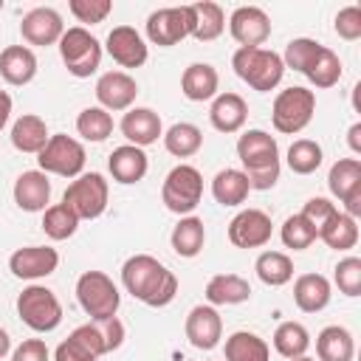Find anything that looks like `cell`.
I'll return each instance as SVG.
<instances>
[{"label": "cell", "mask_w": 361, "mask_h": 361, "mask_svg": "<svg viewBox=\"0 0 361 361\" xmlns=\"http://www.w3.org/2000/svg\"><path fill=\"white\" fill-rule=\"evenodd\" d=\"M121 282L127 293H133L138 302L149 307H164L178 293V276L149 254L130 257L121 268Z\"/></svg>", "instance_id": "cell-1"}, {"label": "cell", "mask_w": 361, "mask_h": 361, "mask_svg": "<svg viewBox=\"0 0 361 361\" xmlns=\"http://www.w3.org/2000/svg\"><path fill=\"white\" fill-rule=\"evenodd\" d=\"M237 158L251 189H271L279 180V147L265 130H248L237 141Z\"/></svg>", "instance_id": "cell-2"}, {"label": "cell", "mask_w": 361, "mask_h": 361, "mask_svg": "<svg viewBox=\"0 0 361 361\" xmlns=\"http://www.w3.org/2000/svg\"><path fill=\"white\" fill-rule=\"evenodd\" d=\"M231 68L243 82H248L259 93L274 90L285 73L282 56L268 48H237V54L231 56Z\"/></svg>", "instance_id": "cell-3"}, {"label": "cell", "mask_w": 361, "mask_h": 361, "mask_svg": "<svg viewBox=\"0 0 361 361\" xmlns=\"http://www.w3.org/2000/svg\"><path fill=\"white\" fill-rule=\"evenodd\" d=\"M313 110H316V93L313 90H307V87H285L274 99L271 118H274L276 133L293 135V133H302L310 124Z\"/></svg>", "instance_id": "cell-4"}, {"label": "cell", "mask_w": 361, "mask_h": 361, "mask_svg": "<svg viewBox=\"0 0 361 361\" xmlns=\"http://www.w3.org/2000/svg\"><path fill=\"white\" fill-rule=\"evenodd\" d=\"M17 313H20L23 324H28L37 333H51L62 322V305H59L56 293L45 285H28L17 296Z\"/></svg>", "instance_id": "cell-5"}, {"label": "cell", "mask_w": 361, "mask_h": 361, "mask_svg": "<svg viewBox=\"0 0 361 361\" xmlns=\"http://www.w3.org/2000/svg\"><path fill=\"white\" fill-rule=\"evenodd\" d=\"M59 54H62L68 73L85 79V76L96 73V68L102 62V42L87 28L73 25V28H65V34L59 37Z\"/></svg>", "instance_id": "cell-6"}, {"label": "cell", "mask_w": 361, "mask_h": 361, "mask_svg": "<svg viewBox=\"0 0 361 361\" xmlns=\"http://www.w3.org/2000/svg\"><path fill=\"white\" fill-rule=\"evenodd\" d=\"M200 197H203V178L195 166L178 164L175 169H169V175L164 178V186H161V200L169 212L189 214L197 209Z\"/></svg>", "instance_id": "cell-7"}, {"label": "cell", "mask_w": 361, "mask_h": 361, "mask_svg": "<svg viewBox=\"0 0 361 361\" xmlns=\"http://www.w3.org/2000/svg\"><path fill=\"white\" fill-rule=\"evenodd\" d=\"M76 299H79L82 310L90 319H107V316H116L121 293H118V288L113 285V279L107 274L85 271L76 279Z\"/></svg>", "instance_id": "cell-8"}, {"label": "cell", "mask_w": 361, "mask_h": 361, "mask_svg": "<svg viewBox=\"0 0 361 361\" xmlns=\"http://www.w3.org/2000/svg\"><path fill=\"white\" fill-rule=\"evenodd\" d=\"M107 195H110V189H107L104 175H99V172H85V175H79V178L65 189L62 203L71 206L79 220H96V217L107 209Z\"/></svg>", "instance_id": "cell-9"}, {"label": "cell", "mask_w": 361, "mask_h": 361, "mask_svg": "<svg viewBox=\"0 0 361 361\" xmlns=\"http://www.w3.org/2000/svg\"><path fill=\"white\" fill-rule=\"evenodd\" d=\"M39 172H54L62 178H79L85 169V147L71 135H51L48 144L37 155Z\"/></svg>", "instance_id": "cell-10"}, {"label": "cell", "mask_w": 361, "mask_h": 361, "mask_svg": "<svg viewBox=\"0 0 361 361\" xmlns=\"http://www.w3.org/2000/svg\"><path fill=\"white\" fill-rule=\"evenodd\" d=\"M189 37V8L175 6V8H158L147 17V39L152 45L169 48L178 45L180 39Z\"/></svg>", "instance_id": "cell-11"}, {"label": "cell", "mask_w": 361, "mask_h": 361, "mask_svg": "<svg viewBox=\"0 0 361 361\" xmlns=\"http://www.w3.org/2000/svg\"><path fill=\"white\" fill-rule=\"evenodd\" d=\"M271 217L262 209H243L228 223V240L237 248H259L271 240Z\"/></svg>", "instance_id": "cell-12"}, {"label": "cell", "mask_w": 361, "mask_h": 361, "mask_svg": "<svg viewBox=\"0 0 361 361\" xmlns=\"http://www.w3.org/2000/svg\"><path fill=\"white\" fill-rule=\"evenodd\" d=\"M228 28H231V37L240 42V48H259L271 37V20L257 6L234 8V14L228 20Z\"/></svg>", "instance_id": "cell-13"}, {"label": "cell", "mask_w": 361, "mask_h": 361, "mask_svg": "<svg viewBox=\"0 0 361 361\" xmlns=\"http://www.w3.org/2000/svg\"><path fill=\"white\" fill-rule=\"evenodd\" d=\"M56 265H59V254L51 245H25L8 257V268L20 279H42L54 274Z\"/></svg>", "instance_id": "cell-14"}, {"label": "cell", "mask_w": 361, "mask_h": 361, "mask_svg": "<svg viewBox=\"0 0 361 361\" xmlns=\"http://www.w3.org/2000/svg\"><path fill=\"white\" fill-rule=\"evenodd\" d=\"M20 34L28 45H54L59 42V37L65 34V25H62V17L59 11L48 8V6H39V8H31L23 23H20Z\"/></svg>", "instance_id": "cell-15"}, {"label": "cell", "mask_w": 361, "mask_h": 361, "mask_svg": "<svg viewBox=\"0 0 361 361\" xmlns=\"http://www.w3.org/2000/svg\"><path fill=\"white\" fill-rule=\"evenodd\" d=\"M138 96V85L130 73L124 71H107L99 76L96 82V99H99V107H104L107 113L110 110H127Z\"/></svg>", "instance_id": "cell-16"}, {"label": "cell", "mask_w": 361, "mask_h": 361, "mask_svg": "<svg viewBox=\"0 0 361 361\" xmlns=\"http://www.w3.org/2000/svg\"><path fill=\"white\" fill-rule=\"evenodd\" d=\"M223 336V319L212 305H197L186 316V338L197 350H214Z\"/></svg>", "instance_id": "cell-17"}, {"label": "cell", "mask_w": 361, "mask_h": 361, "mask_svg": "<svg viewBox=\"0 0 361 361\" xmlns=\"http://www.w3.org/2000/svg\"><path fill=\"white\" fill-rule=\"evenodd\" d=\"M107 54L121 68H141L147 62V42L133 25H116L107 34Z\"/></svg>", "instance_id": "cell-18"}, {"label": "cell", "mask_w": 361, "mask_h": 361, "mask_svg": "<svg viewBox=\"0 0 361 361\" xmlns=\"http://www.w3.org/2000/svg\"><path fill=\"white\" fill-rule=\"evenodd\" d=\"M121 133L133 147L144 149V147H149V144H155L161 138V133H164L161 116L155 110H149V107H133L121 118Z\"/></svg>", "instance_id": "cell-19"}, {"label": "cell", "mask_w": 361, "mask_h": 361, "mask_svg": "<svg viewBox=\"0 0 361 361\" xmlns=\"http://www.w3.org/2000/svg\"><path fill=\"white\" fill-rule=\"evenodd\" d=\"M51 200V180L39 169H28L14 180V203L23 212H45Z\"/></svg>", "instance_id": "cell-20"}, {"label": "cell", "mask_w": 361, "mask_h": 361, "mask_svg": "<svg viewBox=\"0 0 361 361\" xmlns=\"http://www.w3.org/2000/svg\"><path fill=\"white\" fill-rule=\"evenodd\" d=\"M248 118V104L240 93H220L212 102L209 121L217 133H237Z\"/></svg>", "instance_id": "cell-21"}, {"label": "cell", "mask_w": 361, "mask_h": 361, "mask_svg": "<svg viewBox=\"0 0 361 361\" xmlns=\"http://www.w3.org/2000/svg\"><path fill=\"white\" fill-rule=\"evenodd\" d=\"M107 166H110V175L118 180V183H138L144 175H147V152L141 147H133V144H121L110 152L107 158Z\"/></svg>", "instance_id": "cell-22"}, {"label": "cell", "mask_w": 361, "mask_h": 361, "mask_svg": "<svg viewBox=\"0 0 361 361\" xmlns=\"http://www.w3.org/2000/svg\"><path fill=\"white\" fill-rule=\"evenodd\" d=\"M186 8H189V37H195L200 42H209V39H217L223 34L226 14L217 3L203 0V3H192Z\"/></svg>", "instance_id": "cell-23"}, {"label": "cell", "mask_w": 361, "mask_h": 361, "mask_svg": "<svg viewBox=\"0 0 361 361\" xmlns=\"http://www.w3.org/2000/svg\"><path fill=\"white\" fill-rule=\"evenodd\" d=\"M37 73V56L25 45H8L0 51V76L8 85H28Z\"/></svg>", "instance_id": "cell-24"}, {"label": "cell", "mask_w": 361, "mask_h": 361, "mask_svg": "<svg viewBox=\"0 0 361 361\" xmlns=\"http://www.w3.org/2000/svg\"><path fill=\"white\" fill-rule=\"evenodd\" d=\"M220 76L209 62H192L180 76V90L189 102H206L217 96Z\"/></svg>", "instance_id": "cell-25"}, {"label": "cell", "mask_w": 361, "mask_h": 361, "mask_svg": "<svg viewBox=\"0 0 361 361\" xmlns=\"http://www.w3.org/2000/svg\"><path fill=\"white\" fill-rule=\"evenodd\" d=\"M293 302L305 313H319L330 305V282L322 274H302L293 282Z\"/></svg>", "instance_id": "cell-26"}, {"label": "cell", "mask_w": 361, "mask_h": 361, "mask_svg": "<svg viewBox=\"0 0 361 361\" xmlns=\"http://www.w3.org/2000/svg\"><path fill=\"white\" fill-rule=\"evenodd\" d=\"M316 353H319V361H353L355 355L353 333L338 324L324 327L316 338Z\"/></svg>", "instance_id": "cell-27"}, {"label": "cell", "mask_w": 361, "mask_h": 361, "mask_svg": "<svg viewBox=\"0 0 361 361\" xmlns=\"http://www.w3.org/2000/svg\"><path fill=\"white\" fill-rule=\"evenodd\" d=\"M48 138L51 135H48L45 121L39 116H34V113H25L11 124V144L20 152H37L39 155V149L48 144Z\"/></svg>", "instance_id": "cell-28"}, {"label": "cell", "mask_w": 361, "mask_h": 361, "mask_svg": "<svg viewBox=\"0 0 361 361\" xmlns=\"http://www.w3.org/2000/svg\"><path fill=\"white\" fill-rule=\"evenodd\" d=\"M319 240L327 245V248H336V251H347L358 243V223L344 214V212H333L327 217V223L319 228Z\"/></svg>", "instance_id": "cell-29"}, {"label": "cell", "mask_w": 361, "mask_h": 361, "mask_svg": "<svg viewBox=\"0 0 361 361\" xmlns=\"http://www.w3.org/2000/svg\"><path fill=\"white\" fill-rule=\"evenodd\" d=\"M248 296H251V285L237 274H217L206 285V299L212 305H240L248 302Z\"/></svg>", "instance_id": "cell-30"}, {"label": "cell", "mask_w": 361, "mask_h": 361, "mask_svg": "<svg viewBox=\"0 0 361 361\" xmlns=\"http://www.w3.org/2000/svg\"><path fill=\"white\" fill-rule=\"evenodd\" d=\"M251 186L243 169H220L212 180V195L220 206H240L248 197Z\"/></svg>", "instance_id": "cell-31"}, {"label": "cell", "mask_w": 361, "mask_h": 361, "mask_svg": "<svg viewBox=\"0 0 361 361\" xmlns=\"http://www.w3.org/2000/svg\"><path fill=\"white\" fill-rule=\"evenodd\" d=\"M271 350L265 338L248 330H237L226 338V361H268Z\"/></svg>", "instance_id": "cell-32"}, {"label": "cell", "mask_w": 361, "mask_h": 361, "mask_svg": "<svg viewBox=\"0 0 361 361\" xmlns=\"http://www.w3.org/2000/svg\"><path fill=\"white\" fill-rule=\"evenodd\" d=\"M172 248L178 257H197L206 243V228L200 217H180V223L172 228Z\"/></svg>", "instance_id": "cell-33"}, {"label": "cell", "mask_w": 361, "mask_h": 361, "mask_svg": "<svg viewBox=\"0 0 361 361\" xmlns=\"http://www.w3.org/2000/svg\"><path fill=\"white\" fill-rule=\"evenodd\" d=\"M327 186H330L333 197H338V200H344L347 195L361 189V161L358 158H338L330 166Z\"/></svg>", "instance_id": "cell-34"}, {"label": "cell", "mask_w": 361, "mask_h": 361, "mask_svg": "<svg viewBox=\"0 0 361 361\" xmlns=\"http://www.w3.org/2000/svg\"><path fill=\"white\" fill-rule=\"evenodd\" d=\"M164 147H166V152H172L175 158H192V155L203 147V133H200L195 124H189V121H178V124H172V127L166 130Z\"/></svg>", "instance_id": "cell-35"}, {"label": "cell", "mask_w": 361, "mask_h": 361, "mask_svg": "<svg viewBox=\"0 0 361 361\" xmlns=\"http://www.w3.org/2000/svg\"><path fill=\"white\" fill-rule=\"evenodd\" d=\"M254 271H257V276H259L265 285L279 288V285L290 282V276H293V262H290V257L282 254V251H262V254L257 257Z\"/></svg>", "instance_id": "cell-36"}, {"label": "cell", "mask_w": 361, "mask_h": 361, "mask_svg": "<svg viewBox=\"0 0 361 361\" xmlns=\"http://www.w3.org/2000/svg\"><path fill=\"white\" fill-rule=\"evenodd\" d=\"M310 347V333L299 322H282L274 333V350L282 358H299Z\"/></svg>", "instance_id": "cell-37"}, {"label": "cell", "mask_w": 361, "mask_h": 361, "mask_svg": "<svg viewBox=\"0 0 361 361\" xmlns=\"http://www.w3.org/2000/svg\"><path fill=\"white\" fill-rule=\"evenodd\" d=\"M76 228H79V217L73 214L71 206L54 203V206L45 209V214H42V231L51 240H68V237H73Z\"/></svg>", "instance_id": "cell-38"}, {"label": "cell", "mask_w": 361, "mask_h": 361, "mask_svg": "<svg viewBox=\"0 0 361 361\" xmlns=\"http://www.w3.org/2000/svg\"><path fill=\"white\" fill-rule=\"evenodd\" d=\"M76 133L85 141H104L113 133V116L104 107H85L76 118Z\"/></svg>", "instance_id": "cell-39"}, {"label": "cell", "mask_w": 361, "mask_h": 361, "mask_svg": "<svg viewBox=\"0 0 361 361\" xmlns=\"http://www.w3.org/2000/svg\"><path fill=\"white\" fill-rule=\"evenodd\" d=\"M288 166L296 175H310L322 166V147L310 138H299L288 147Z\"/></svg>", "instance_id": "cell-40"}, {"label": "cell", "mask_w": 361, "mask_h": 361, "mask_svg": "<svg viewBox=\"0 0 361 361\" xmlns=\"http://www.w3.org/2000/svg\"><path fill=\"white\" fill-rule=\"evenodd\" d=\"M322 48H324V45H319L316 39L296 37V39L288 42L285 56H282V65H285V68H293V71H299V73H305V71L316 62V56L322 54Z\"/></svg>", "instance_id": "cell-41"}, {"label": "cell", "mask_w": 361, "mask_h": 361, "mask_svg": "<svg viewBox=\"0 0 361 361\" xmlns=\"http://www.w3.org/2000/svg\"><path fill=\"white\" fill-rule=\"evenodd\" d=\"M305 76L316 85V87H333L341 79V59L336 56V51L322 48V54L316 56V62L305 71Z\"/></svg>", "instance_id": "cell-42"}, {"label": "cell", "mask_w": 361, "mask_h": 361, "mask_svg": "<svg viewBox=\"0 0 361 361\" xmlns=\"http://www.w3.org/2000/svg\"><path fill=\"white\" fill-rule=\"evenodd\" d=\"M279 237H282L285 248H293V251H305V248H310V245L319 240L316 228H313L302 214H290V217L282 223Z\"/></svg>", "instance_id": "cell-43"}, {"label": "cell", "mask_w": 361, "mask_h": 361, "mask_svg": "<svg viewBox=\"0 0 361 361\" xmlns=\"http://www.w3.org/2000/svg\"><path fill=\"white\" fill-rule=\"evenodd\" d=\"M336 285L344 296H361V259L344 257L336 265Z\"/></svg>", "instance_id": "cell-44"}, {"label": "cell", "mask_w": 361, "mask_h": 361, "mask_svg": "<svg viewBox=\"0 0 361 361\" xmlns=\"http://www.w3.org/2000/svg\"><path fill=\"white\" fill-rule=\"evenodd\" d=\"M68 6H71V14L79 23H90V25L102 23L113 11V3L110 0H71Z\"/></svg>", "instance_id": "cell-45"}, {"label": "cell", "mask_w": 361, "mask_h": 361, "mask_svg": "<svg viewBox=\"0 0 361 361\" xmlns=\"http://www.w3.org/2000/svg\"><path fill=\"white\" fill-rule=\"evenodd\" d=\"M90 322H93V327H96L99 336H102L104 353H113V350L121 347V341H124V324H121L116 316H107V319H90Z\"/></svg>", "instance_id": "cell-46"}, {"label": "cell", "mask_w": 361, "mask_h": 361, "mask_svg": "<svg viewBox=\"0 0 361 361\" xmlns=\"http://www.w3.org/2000/svg\"><path fill=\"white\" fill-rule=\"evenodd\" d=\"M336 34L341 39H358L361 37V8L347 6L336 14Z\"/></svg>", "instance_id": "cell-47"}, {"label": "cell", "mask_w": 361, "mask_h": 361, "mask_svg": "<svg viewBox=\"0 0 361 361\" xmlns=\"http://www.w3.org/2000/svg\"><path fill=\"white\" fill-rule=\"evenodd\" d=\"M333 212H338V209H336V203H330L327 197H310L299 214H302V217L316 228V234H319V228L327 223V217H330Z\"/></svg>", "instance_id": "cell-48"}, {"label": "cell", "mask_w": 361, "mask_h": 361, "mask_svg": "<svg viewBox=\"0 0 361 361\" xmlns=\"http://www.w3.org/2000/svg\"><path fill=\"white\" fill-rule=\"evenodd\" d=\"M71 338H76L85 350H90L96 358L99 355H104V344H102V336H99V330L93 327V322H87V324H79L73 333H71Z\"/></svg>", "instance_id": "cell-49"}, {"label": "cell", "mask_w": 361, "mask_h": 361, "mask_svg": "<svg viewBox=\"0 0 361 361\" xmlns=\"http://www.w3.org/2000/svg\"><path fill=\"white\" fill-rule=\"evenodd\" d=\"M54 361H96V355H93L90 350H85L76 338H71V336H68V338L56 347Z\"/></svg>", "instance_id": "cell-50"}, {"label": "cell", "mask_w": 361, "mask_h": 361, "mask_svg": "<svg viewBox=\"0 0 361 361\" xmlns=\"http://www.w3.org/2000/svg\"><path fill=\"white\" fill-rule=\"evenodd\" d=\"M11 361H48V347H45L42 338H25V341L14 350Z\"/></svg>", "instance_id": "cell-51"}, {"label": "cell", "mask_w": 361, "mask_h": 361, "mask_svg": "<svg viewBox=\"0 0 361 361\" xmlns=\"http://www.w3.org/2000/svg\"><path fill=\"white\" fill-rule=\"evenodd\" d=\"M8 116H11V96L6 90H0V130L8 121Z\"/></svg>", "instance_id": "cell-52"}, {"label": "cell", "mask_w": 361, "mask_h": 361, "mask_svg": "<svg viewBox=\"0 0 361 361\" xmlns=\"http://www.w3.org/2000/svg\"><path fill=\"white\" fill-rule=\"evenodd\" d=\"M347 141H350V149L361 155V124H353L350 133H347Z\"/></svg>", "instance_id": "cell-53"}, {"label": "cell", "mask_w": 361, "mask_h": 361, "mask_svg": "<svg viewBox=\"0 0 361 361\" xmlns=\"http://www.w3.org/2000/svg\"><path fill=\"white\" fill-rule=\"evenodd\" d=\"M8 350H11V338H8V333L0 327V358H6Z\"/></svg>", "instance_id": "cell-54"}, {"label": "cell", "mask_w": 361, "mask_h": 361, "mask_svg": "<svg viewBox=\"0 0 361 361\" xmlns=\"http://www.w3.org/2000/svg\"><path fill=\"white\" fill-rule=\"evenodd\" d=\"M288 361H313V358H307V355H299V358H288Z\"/></svg>", "instance_id": "cell-55"}, {"label": "cell", "mask_w": 361, "mask_h": 361, "mask_svg": "<svg viewBox=\"0 0 361 361\" xmlns=\"http://www.w3.org/2000/svg\"><path fill=\"white\" fill-rule=\"evenodd\" d=\"M0 11H3V0H0Z\"/></svg>", "instance_id": "cell-56"}]
</instances>
